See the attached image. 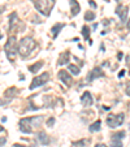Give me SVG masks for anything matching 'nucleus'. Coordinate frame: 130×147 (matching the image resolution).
Listing matches in <instances>:
<instances>
[{
  "label": "nucleus",
  "instance_id": "nucleus-1",
  "mask_svg": "<svg viewBox=\"0 0 130 147\" xmlns=\"http://www.w3.org/2000/svg\"><path fill=\"white\" fill-rule=\"evenodd\" d=\"M43 122V116H33V117H25L21 119L18 122L20 125V130L22 133H33L36 128H39Z\"/></svg>",
  "mask_w": 130,
  "mask_h": 147
},
{
  "label": "nucleus",
  "instance_id": "nucleus-2",
  "mask_svg": "<svg viewBox=\"0 0 130 147\" xmlns=\"http://www.w3.org/2000/svg\"><path fill=\"white\" fill-rule=\"evenodd\" d=\"M36 43L31 36H25L20 40L18 43V53L22 59H26L31 53V51L35 48Z\"/></svg>",
  "mask_w": 130,
  "mask_h": 147
},
{
  "label": "nucleus",
  "instance_id": "nucleus-3",
  "mask_svg": "<svg viewBox=\"0 0 130 147\" xmlns=\"http://www.w3.org/2000/svg\"><path fill=\"white\" fill-rule=\"evenodd\" d=\"M4 50H5L7 57L9 61H14L17 57V53H18V43H17V38L16 35H12L8 38V42L4 46Z\"/></svg>",
  "mask_w": 130,
  "mask_h": 147
},
{
  "label": "nucleus",
  "instance_id": "nucleus-4",
  "mask_svg": "<svg viewBox=\"0 0 130 147\" xmlns=\"http://www.w3.org/2000/svg\"><path fill=\"white\" fill-rule=\"evenodd\" d=\"M31 1L34 3V7L36 8V11L39 13H42L43 16L47 17L50 16L56 0H31Z\"/></svg>",
  "mask_w": 130,
  "mask_h": 147
},
{
  "label": "nucleus",
  "instance_id": "nucleus-5",
  "mask_svg": "<svg viewBox=\"0 0 130 147\" xmlns=\"http://www.w3.org/2000/svg\"><path fill=\"white\" fill-rule=\"evenodd\" d=\"M21 22H22V21L18 20L17 13L13 12V13L11 14V17H9V31H11V33H14V31H18L20 29H24V25Z\"/></svg>",
  "mask_w": 130,
  "mask_h": 147
},
{
  "label": "nucleus",
  "instance_id": "nucleus-6",
  "mask_svg": "<svg viewBox=\"0 0 130 147\" xmlns=\"http://www.w3.org/2000/svg\"><path fill=\"white\" fill-rule=\"evenodd\" d=\"M124 122V113L119 115H109L107 117V125L109 128H117Z\"/></svg>",
  "mask_w": 130,
  "mask_h": 147
},
{
  "label": "nucleus",
  "instance_id": "nucleus-7",
  "mask_svg": "<svg viewBox=\"0 0 130 147\" xmlns=\"http://www.w3.org/2000/svg\"><path fill=\"white\" fill-rule=\"evenodd\" d=\"M48 80H50V73H47V72L43 73V74H40V76H36V77L31 81L30 90H34V89H36V87L42 86V85H44Z\"/></svg>",
  "mask_w": 130,
  "mask_h": 147
},
{
  "label": "nucleus",
  "instance_id": "nucleus-8",
  "mask_svg": "<svg viewBox=\"0 0 130 147\" xmlns=\"http://www.w3.org/2000/svg\"><path fill=\"white\" fill-rule=\"evenodd\" d=\"M125 137V131H117L111 138V146L112 147H122V138Z\"/></svg>",
  "mask_w": 130,
  "mask_h": 147
},
{
  "label": "nucleus",
  "instance_id": "nucleus-9",
  "mask_svg": "<svg viewBox=\"0 0 130 147\" xmlns=\"http://www.w3.org/2000/svg\"><path fill=\"white\" fill-rule=\"evenodd\" d=\"M127 12H129V8L126 5H122V4H119L116 8V14L120 17L122 22H126L127 20Z\"/></svg>",
  "mask_w": 130,
  "mask_h": 147
},
{
  "label": "nucleus",
  "instance_id": "nucleus-10",
  "mask_svg": "<svg viewBox=\"0 0 130 147\" xmlns=\"http://www.w3.org/2000/svg\"><path fill=\"white\" fill-rule=\"evenodd\" d=\"M59 78H60V80L63 81V82L65 83L68 87L72 86L73 78H72V76H70L69 73L67 72V70H60V72H59Z\"/></svg>",
  "mask_w": 130,
  "mask_h": 147
},
{
  "label": "nucleus",
  "instance_id": "nucleus-11",
  "mask_svg": "<svg viewBox=\"0 0 130 147\" xmlns=\"http://www.w3.org/2000/svg\"><path fill=\"white\" fill-rule=\"evenodd\" d=\"M103 76H104V72L102 70V68L96 67V68H94V69H92L91 72L89 73L87 81H90V82H91L92 80H95V78H99V77H103Z\"/></svg>",
  "mask_w": 130,
  "mask_h": 147
},
{
  "label": "nucleus",
  "instance_id": "nucleus-12",
  "mask_svg": "<svg viewBox=\"0 0 130 147\" xmlns=\"http://www.w3.org/2000/svg\"><path fill=\"white\" fill-rule=\"evenodd\" d=\"M81 102H82V104L85 107H90L92 106V103H94V99H92L91 94H90L89 91H85L82 94V96H81Z\"/></svg>",
  "mask_w": 130,
  "mask_h": 147
},
{
  "label": "nucleus",
  "instance_id": "nucleus-13",
  "mask_svg": "<svg viewBox=\"0 0 130 147\" xmlns=\"http://www.w3.org/2000/svg\"><path fill=\"white\" fill-rule=\"evenodd\" d=\"M69 59H70L69 51H65L64 53H61V55H60L57 64H59V65H65V64H68V63H69Z\"/></svg>",
  "mask_w": 130,
  "mask_h": 147
},
{
  "label": "nucleus",
  "instance_id": "nucleus-14",
  "mask_svg": "<svg viewBox=\"0 0 130 147\" xmlns=\"http://www.w3.org/2000/svg\"><path fill=\"white\" fill-rule=\"evenodd\" d=\"M81 11V7L78 4L77 0H70V12H72V16H77Z\"/></svg>",
  "mask_w": 130,
  "mask_h": 147
},
{
  "label": "nucleus",
  "instance_id": "nucleus-15",
  "mask_svg": "<svg viewBox=\"0 0 130 147\" xmlns=\"http://www.w3.org/2000/svg\"><path fill=\"white\" fill-rule=\"evenodd\" d=\"M38 141L40 142L42 144H44V146H47V144H50V137L47 136V133H44V131H39L38 133Z\"/></svg>",
  "mask_w": 130,
  "mask_h": 147
},
{
  "label": "nucleus",
  "instance_id": "nucleus-16",
  "mask_svg": "<svg viewBox=\"0 0 130 147\" xmlns=\"http://www.w3.org/2000/svg\"><path fill=\"white\" fill-rule=\"evenodd\" d=\"M63 28H64V24H61V22H57V24H55V25L52 26V29H51V34H52V38L53 39L59 35V33H60V30Z\"/></svg>",
  "mask_w": 130,
  "mask_h": 147
},
{
  "label": "nucleus",
  "instance_id": "nucleus-17",
  "mask_svg": "<svg viewBox=\"0 0 130 147\" xmlns=\"http://www.w3.org/2000/svg\"><path fill=\"white\" fill-rule=\"evenodd\" d=\"M43 64H44L43 61H38V63H35V64L30 65V67H29V70H30L31 73H38V70L43 67Z\"/></svg>",
  "mask_w": 130,
  "mask_h": 147
},
{
  "label": "nucleus",
  "instance_id": "nucleus-18",
  "mask_svg": "<svg viewBox=\"0 0 130 147\" xmlns=\"http://www.w3.org/2000/svg\"><path fill=\"white\" fill-rule=\"evenodd\" d=\"M100 128H102V121H100V120H96L94 124H91V126L89 128V130L91 131V133H95V131H99Z\"/></svg>",
  "mask_w": 130,
  "mask_h": 147
},
{
  "label": "nucleus",
  "instance_id": "nucleus-19",
  "mask_svg": "<svg viewBox=\"0 0 130 147\" xmlns=\"http://www.w3.org/2000/svg\"><path fill=\"white\" fill-rule=\"evenodd\" d=\"M87 143H89L87 139H79V141H77V142H73L72 147H85Z\"/></svg>",
  "mask_w": 130,
  "mask_h": 147
},
{
  "label": "nucleus",
  "instance_id": "nucleus-20",
  "mask_svg": "<svg viewBox=\"0 0 130 147\" xmlns=\"http://www.w3.org/2000/svg\"><path fill=\"white\" fill-rule=\"evenodd\" d=\"M82 36L86 40H90V28L89 26H83L82 28Z\"/></svg>",
  "mask_w": 130,
  "mask_h": 147
},
{
  "label": "nucleus",
  "instance_id": "nucleus-21",
  "mask_svg": "<svg viewBox=\"0 0 130 147\" xmlns=\"http://www.w3.org/2000/svg\"><path fill=\"white\" fill-rule=\"evenodd\" d=\"M68 69H69V72L73 73L74 76L79 74V67H77V65H74V64H69L68 65Z\"/></svg>",
  "mask_w": 130,
  "mask_h": 147
},
{
  "label": "nucleus",
  "instance_id": "nucleus-22",
  "mask_svg": "<svg viewBox=\"0 0 130 147\" xmlns=\"http://www.w3.org/2000/svg\"><path fill=\"white\" fill-rule=\"evenodd\" d=\"M95 18V13L94 12H86V14H85V20L86 21H91V20H94Z\"/></svg>",
  "mask_w": 130,
  "mask_h": 147
},
{
  "label": "nucleus",
  "instance_id": "nucleus-23",
  "mask_svg": "<svg viewBox=\"0 0 130 147\" xmlns=\"http://www.w3.org/2000/svg\"><path fill=\"white\" fill-rule=\"evenodd\" d=\"M125 92H126V95H129V96H130V81H127V83H126V87H125Z\"/></svg>",
  "mask_w": 130,
  "mask_h": 147
},
{
  "label": "nucleus",
  "instance_id": "nucleus-24",
  "mask_svg": "<svg viewBox=\"0 0 130 147\" xmlns=\"http://www.w3.org/2000/svg\"><path fill=\"white\" fill-rule=\"evenodd\" d=\"M53 124H55V119H53V117H50V119H48V121H47V125L52 128Z\"/></svg>",
  "mask_w": 130,
  "mask_h": 147
},
{
  "label": "nucleus",
  "instance_id": "nucleus-25",
  "mask_svg": "<svg viewBox=\"0 0 130 147\" xmlns=\"http://www.w3.org/2000/svg\"><path fill=\"white\" fill-rule=\"evenodd\" d=\"M126 63H127V67H129V73H130V55L126 56Z\"/></svg>",
  "mask_w": 130,
  "mask_h": 147
},
{
  "label": "nucleus",
  "instance_id": "nucleus-26",
  "mask_svg": "<svg viewBox=\"0 0 130 147\" xmlns=\"http://www.w3.org/2000/svg\"><path fill=\"white\" fill-rule=\"evenodd\" d=\"M89 4H90V5H91V7H92V8H94V9L96 8V4L94 3V0H89Z\"/></svg>",
  "mask_w": 130,
  "mask_h": 147
},
{
  "label": "nucleus",
  "instance_id": "nucleus-27",
  "mask_svg": "<svg viewBox=\"0 0 130 147\" xmlns=\"http://www.w3.org/2000/svg\"><path fill=\"white\" fill-rule=\"evenodd\" d=\"M5 142H7V139L4 138V137H3V138H0V146H3V144H5Z\"/></svg>",
  "mask_w": 130,
  "mask_h": 147
},
{
  "label": "nucleus",
  "instance_id": "nucleus-28",
  "mask_svg": "<svg viewBox=\"0 0 130 147\" xmlns=\"http://www.w3.org/2000/svg\"><path fill=\"white\" fill-rule=\"evenodd\" d=\"M12 147H26V146H24V144H20V143H14Z\"/></svg>",
  "mask_w": 130,
  "mask_h": 147
},
{
  "label": "nucleus",
  "instance_id": "nucleus-29",
  "mask_svg": "<svg viewBox=\"0 0 130 147\" xmlns=\"http://www.w3.org/2000/svg\"><path fill=\"white\" fill-rule=\"evenodd\" d=\"M95 147H107V146H105L104 143H98V144H96V146H95Z\"/></svg>",
  "mask_w": 130,
  "mask_h": 147
},
{
  "label": "nucleus",
  "instance_id": "nucleus-30",
  "mask_svg": "<svg viewBox=\"0 0 130 147\" xmlns=\"http://www.w3.org/2000/svg\"><path fill=\"white\" fill-rule=\"evenodd\" d=\"M124 74H125V70H121V72H120V74H119V77H124Z\"/></svg>",
  "mask_w": 130,
  "mask_h": 147
},
{
  "label": "nucleus",
  "instance_id": "nucleus-31",
  "mask_svg": "<svg viewBox=\"0 0 130 147\" xmlns=\"http://www.w3.org/2000/svg\"><path fill=\"white\" fill-rule=\"evenodd\" d=\"M127 28L130 29V20H129V21H127Z\"/></svg>",
  "mask_w": 130,
  "mask_h": 147
},
{
  "label": "nucleus",
  "instance_id": "nucleus-32",
  "mask_svg": "<svg viewBox=\"0 0 130 147\" xmlns=\"http://www.w3.org/2000/svg\"><path fill=\"white\" fill-rule=\"evenodd\" d=\"M3 130H4V128L1 126V125H0V131H3Z\"/></svg>",
  "mask_w": 130,
  "mask_h": 147
},
{
  "label": "nucleus",
  "instance_id": "nucleus-33",
  "mask_svg": "<svg viewBox=\"0 0 130 147\" xmlns=\"http://www.w3.org/2000/svg\"><path fill=\"white\" fill-rule=\"evenodd\" d=\"M1 36H3V35H1V34H0V39H1Z\"/></svg>",
  "mask_w": 130,
  "mask_h": 147
},
{
  "label": "nucleus",
  "instance_id": "nucleus-34",
  "mask_svg": "<svg viewBox=\"0 0 130 147\" xmlns=\"http://www.w3.org/2000/svg\"><path fill=\"white\" fill-rule=\"evenodd\" d=\"M116 1H121V0H116Z\"/></svg>",
  "mask_w": 130,
  "mask_h": 147
}]
</instances>
